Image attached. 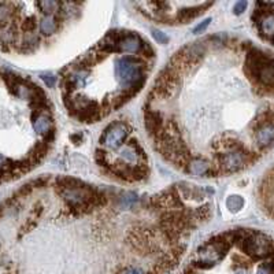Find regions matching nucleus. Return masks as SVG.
<instances>
[{"label": "nucleus", "mask_w": 274, "mask_h": 274, "mask_svg": "<svg viewBox=\"0 0 274 274\" xmlns=\"http://www.w3.org/2000/svg\"><path fill=\"white\" fill-rule=\"evenodd\" d=\"M210 171V165L204 159H191L188 163V173L192 175H204Z\"/></svg>", "instance_id": "nucleus-9"}, {"label": "nucleus", "mask_w": 274, "mask_h": 274, "mask_svg": "<svg viewBox=\"0 0 274 274\" xmlns=\"http://www.w3.org/2000/svg\"><path fill=\"white\" fill-rule=\"evenodd\" d=\"M210 22H211V19L207 18L206 21H203L202 24H199L198 26L194 29V33H202V32H204V30L207 29L208 25H210Z\"/></svg>", "instance_id": "nucleus-13"}, {"label": "nucleus", "mask_w": 274, "mask_h": 274, "mask_svg": "<svg viewBox=\"0 0 274 274\" xmlns=\"http://www.w3.org/2000/svg\"><path fill=\"white\" fill-rule=\"evenodd\" d=\"M50 111L44 90L26 77L0 69V184L15 180L43 161L47 139L34 122Z\"/></svg>", "instance_id": "nucleus-1"}, {"label": "nucleus", "mask_w": 274, "mask_h": 274, "mask_svg": "<svg viewBox=\"0 0 274 274\" xmlns=\"http://www.w3.org/2000/svg\"><path fill=\"white\" fill-rule=\"evenodd\" d=\"M248 161V154L241 150L240 147H232L231 150L221 156V163H222L223 169L229 173H235V171L240 170L246 166Z\"/></svg>", "instance_id": "nucleus-4"}, {"label": "nucleus", "mask_w": 274, "mask_h": 274, "mask_svg": "<svg viewBox=\"0 0 274 274\" xmlns=\"http://www.w3.org/2000/svg\"><path fill=\"white\" fill-rule=\"evenodd\" d=\"M121 200H122V204H125V206H132V204L137 200V198L136 195L132 194V192H129V194L123 195Z\"/></svg>", "instance_id": "nucleus-11"}, {"label": "nucleus", "mask_w": 274, "mask_h": 274, "mask_svg": "<svg viewBox=\"0 0 274 274\" xmlns=\"http://www.w3.org/2000/svg\"><path fill=\"white\" fill-rule=\"evenodd\" d=\"M152 33H154V37L159 44L167 43V37L165 36V33H162L161 30H152Z\"/></svg>", "instance_id": "nucleus-12"}, {"label": "nucleus", "mask_w": 274, "mask_h": 274, "mask_svg": "<svg viewBox=\"0 0 274 274\" xmlns=\"http://www.w3.org/2000/svg\"><path fill=\"white\" fill-rule=\"evenodd\" d=\"M255 142L260 148H269L274 144V122L259 125L255 130Z\"/></svg>", "instance_id": "nucleus-6"}, {"label": "nucleus", "mask_w": 274, "mask_h": 274, "mask_svg": "<svg viewBox=\"0 0 274 274\" xmlns=\"http://www.w3.org/2000/svg\"><path fill=\"white\" fill-rule=\"evenodd\" d=\"M126 134H128V128H126L125 123L122 122L111 123L109 128L104 130L103 136L100 139V142L103 143L104 147L115 150V148H118V147L122 144Z\"/></svg>", "instance_id": "nucleus-3"}, {"label": "nucleus", "mask_w": 274, "mask_h": 274, "mask_svg": "<svg viewBox=\"0 0 274 274\" xmlns=\"http://www.w3.org/2000/svg\"><path fill=\"white\" fill-rule=\"evenodd\" d=\"M115 77L123 90H130L136 95L146 81L143 62L134 57L119 58L115 62Z\"/></svg>", "instance_id": "nucleus-2"}, {"label": "nucleus", "mask_w": 274, "mask_h": 274, "mask_svg": "<svg viewBox=\"0 0 274 274\" xmlns=\"http://www.w3.org/2000/svg\"><path fill=\"white\" fill-rule=\"evenodd\" d=\"M144 41H143L140 36L134 33H125L118 43V52H130V54H139L143 51L144 47Z\"/></svg>", "instance_id": "nucleus-7"}, {"label": "nucleus", "mask_w": 274, "mask_h": 274, "mask_svg": "<svg viewBox=\"0 0 274 274\" xmlns=\"http://www.w3.org/2000/svg\"><path fill=\"white\" fill-rule=\"evenodd\" d=\"M43 80L45 81V84H47L50 88L55 85V77L52 76V74H45V76H43Z\"/></svg>", "instance_id": "nucleus-16"}, {"label": "nucleus", "mask_w": 274, "mask_h": 274, "mask_svg": "<svg viewBox=\"0 0 274 274\" xmlns=\"http://www.w3.org/2000/svg\"><path fill=\"white\" fill-rule=\"evenodd\" d=\"M254 18L256 19L260 33L274 44V13H265L259 10L256 11V14H254Z\"/></svg>", "instance_id": "nucleus-5"}, {"label": "nucleus", "mask_w": 274, "mask_h": 274, "mask_svg": "<svg viewBox=\"0 0 274 274\" xmlns=\"http://www.w3.org/2000/svg\"><path fill=\"white\" fill-rule=\"evenodd\" d=\"M119 155L123 161L128 162L130 165H137L139 162L144 159V154H143L142 147L137 144H132V146H125L121 148Z\"/></svg>", "instance_id": "nucleus-8"}, {"label": "nucleus", "mask_w": 274, "mask_h": 274, "mask_svg": "<svg viewBox=\"0 0 274 274\" xmlns=\"http://www.w3.org/2000/svg\"><path fill=\"white\" fill-rule=\"evenodd\" d=\"M247 7V2H244V0H241V2H239V3H236L235 5V7H233V11H235V14L236 15H240L244 10H246Z\"/></svg>", "instance_id": "nucleus-14"}, {"label": "nucleus", "mask_w": 274, "mask_h": 274, "mask_svg": "<svg viewBox=\"0 0 274 274\" xmlns=\"http://www.w3.org/2000/svg\"><path fill=\"white\" fill-rule=\"evenodd\" d=\"M226 206L231 211H235V213H236V211H239V210L243 208V206H244V200H243V198H240V196L233 195V196H231V198L226 200Z\"/></svg>", "instance_id": "nucleus-10"}, {"label": "nucleus", "mask_w": 274, "mask_h": 274, "mask_svg": "<svg viewBox=\"0 0 274 274\" xmlns=\"http://www.w3.org/2000/svg\"><path fill=\"white\" fill-rule=\"evenodd\" d=\"M122 274H146V271L140 267H128L123 270Z\"/></svg>", "instance_id": "nucleus-15"}]
</instances>
